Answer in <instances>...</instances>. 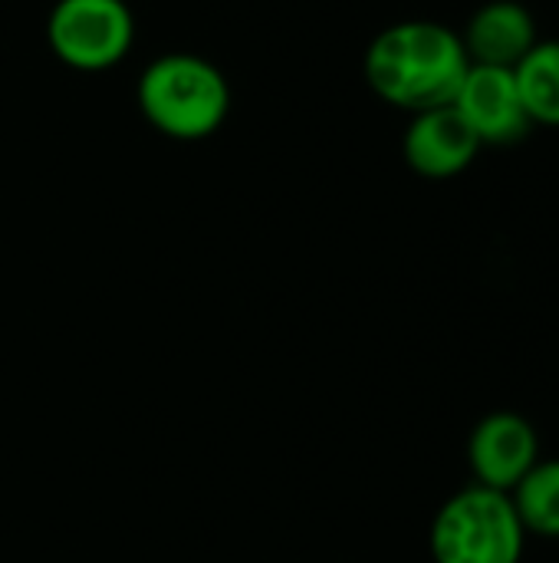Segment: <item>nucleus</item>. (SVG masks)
<instances>
[{
    "mask_svg": "<svg viewBox=\"0 0 559 563\" xmlns=\"http://www.w3.org/2000/svg\"><path fill=\"white\" fill-rule=\"evenodd\" d=\"M471 59L455 30L412 20L395 23L379 33L366 53L369 86L392 106L409 112H425L451 106Z\"/></svg>",
    "mask_w": 559,
    "mask_h": 563,
    "instance_id": "nucleus-1",
    "label": "nucleus"
},
{
    "mask_svg": "<svg viewBox=\"0 0 559 563\" xmlns=\"http://www.w3.org/2000/svg\"><path fill=\"white\" fill-rule=\"evenodd\" d=\"M145 119L171 139H204L221 129L231 92L224 76L201 56L171 53L155 59L138 79Z\"/></svg>",
    "mask_w": 559,
    "mask_h": 563,
    "instance_id": "nucleus-2",
    "label": "nucleus"
},
{
    "mask_svg": "<svg viewBox=\"0 0 559 563\" xmlns=\"http://www.w3.org/2000/svg\"><path fill=\"white\" fill-rule=\"evenodd\" d=\"M527 531L511 495L474 485L435 518L432 554L438 563H521Z\"/></svg>",
    "mask_w": 559,
    "mask_h": 563,
    "instance_id": "nucleus-3",
    "label": "nucleus"
},
{
    "mask_svg": "<svg viewBox=\"0 0 559 563\" xmlns=\"http://www.w3.org/2000/svg\"><path fill=\"white\" fill-rule=\"evenodd\" d=\"M135 36L122 0H59L46 23L49 49L76 69H105L119 63Z\"/></svg>",
    "mask_w": 559,
    "mask_h": 563,
    "instance_id": "nucleus-4",
    "label": "nucleus"
},
{
    "mask_svg": "<svg viewBox=\"0 0 559 563\" xmlns=\"http://www.w3.org/2000/svg\"><path fill=\"white\" fill-rule=\"evenodd\" d=\"M451 106L461 112L481 145H514L534 129L514 69L471 63Z\"/></svg>",
    "mask_w": 559,
    "mask_h": 563,
    "instance_id": "nucleus-5",
    "label": "nucleus"
},
{
    "mask_svg": "<svg viewBox=\"0 0 559 563\" xmlns=\"http://www.w3.org/2000/svg\"><path fill=\"white\" fill-rule=\"evenodd\" d=\"M537 432L517 412H494L488 416L471 435V468L484 488L511 495L524 475L537 465Z\"/></svg>",
    "mask_w": 559,
    "mask_h": 563,
    "instance_id": "nucleus-6",
    "label": "nucleus"
},
{
    "mask_svg": "<svg viewBox=\"0 0 559 563\" xmlns=\"http://www.w3.org/2000/svg\"><path fill=\"white\" fill-rule=\"evenodd\" d=\"M481 152L478 135L455 106L415 112L405 132V158L425 178H455Z\"/></svg>",
    "mask_w": 559,
    "mask_h": 563,
    "instance_id": "nucleus-7",
    "label": "nucleus"
},
{
    "mask_svg": "<svg viewBox=\"0 0 559 563\" xmlns=\"http://www.w3.org/2000/svg\"><path fill=\"white\" fill-rule=\"evenodd\" d=\"M537 23L517 0H491L474 10L465 26V53L474 66L514 69L537 46Z\"/></svg>",
    "mask_w": 559,
    "mask_h": 563,
    "instance_id": "nucleus-8",
    "label": "nucleus"
},
{
    "mask_svg": "<svg viewBox=\"0 0 559 563\" xmlns=\"http://www.w3.org/2000/svg\"><path fill=\"white\" fill-rule=\"evenodd\" d=\"M514 79L534 125H559V40L537 46L514 66Z\"/></svg>",
    "mask_w": 559,
    "mask_h": 563,
    "instance_id": "nucleus-9",
    "label": "nucleus"
},
{
    "mask_svg": "<svg viewBox=\"0 0 559 563\" xmlns=\"http://www.w3.org/2000/svg\"><path fill=\"white\" fill-rule=\"evenodd\" d=\"M514 508L524 531L559 538V459L537 462L514 488Z\"/></svg>",
    "mask_w": 559,
    "mask_h": 563,
    "instance_id": "nucleus-10",
    "label": "nucleus"
}]
</instances>
